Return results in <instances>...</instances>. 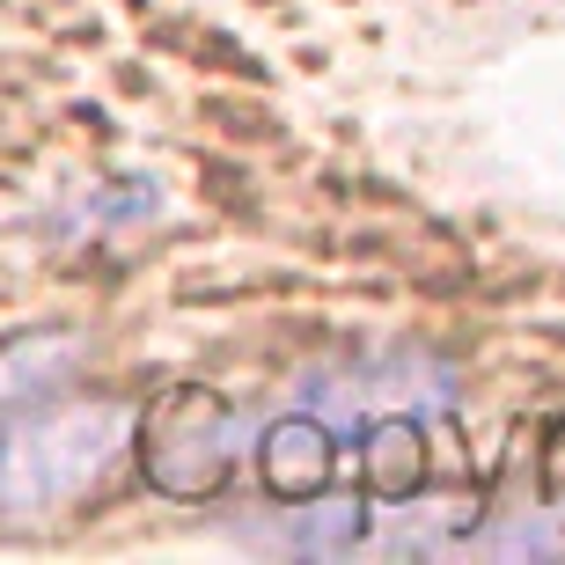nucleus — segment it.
I'll list each match as a JSON object with an SVG mask.
<instances>
[{"mask_svg": "<svg viewBox=\"0 0 565 565\" xmlns=\"http://www.w3.org/2000/svg\"><path fill=\"white\" fill-rule=\"evenodd\" d=\"M162 419H169V434L147 448L154 484H162V492H213L235 462V440H243L235 412L213 404V397H177Z\"/></svg>", "mask_w": 565, "mask_h": 565, "instance_id": "nucleus-2", "label": "nucleus"}, {"mask_svg": "<svg viewBox=\"0 0 565 565\" xmlns=\"http://www.w3.org/2000/svg\"><path fill=\"white\" fill-rule=\"evenodd\" d=\"M132 412L126 404H60L44 419L0 440V500L8 507H60L126 456Z\"/></svg>", "mask_w": 565, "mask_h": 565, "instance_id": "nucleus-1", "label": "nucleus"}, {"mask_svg": "<svg viewBox=\"0 0 565 565\" xmlns=\"http://www.w3.org/2000/svg\"><path fill=\"white\" fill-rule=\"evenodd\" d=\"M74 345H15V353L0 360V397H22V390H38L52 367H66Z\"/></svg>", "mask_w": 565, "mask_h": 565, "instance_id": "nucleus-4", "label": "nucleus"}, {"mask_svg": "<svg viewBox=\"0 0 565 565\" xmlns=\"http://www.w3.org/2000/svg\"><path fill=\"white\" fill-rule=\"evenodd\" d=\"M265 484H273L279 500H309L316 484L331 478V426L316 419V412H301V419H279L273 434H265Z\"/></svg>", "mask_w": 565, "mask_h": 565, "instance_id": "nucleus-3", "label": "nucleus"}]
</instances>
